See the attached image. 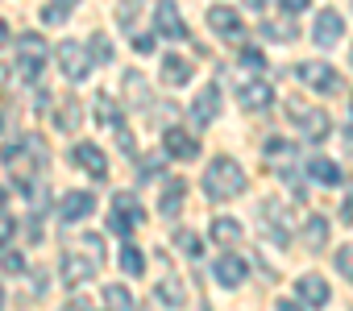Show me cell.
Segmentation results:
<instances>
[{"instance_id":"cell-1","label":"cell","mask_w":353,"mask_h":311,"mask_svg":"<svg viewBox=\"0 0 353 311\" xmlns=\"http://www.w3.org/2000/svg\"><path fill=\"white\" fill-rule=\"evenodd\" d=\"M204 195L212 200V204H225V200H237L241 191H245V171H241V162L237 158H229V153H221V158H212L208 162V171H204Z\"/></svg>"},{"instance_id":"cell-2","label":"cell","mask_w":353,"mask_h":311,"mask_svg":"<svg viewBox=\"0 0 353 311\" xmlns=\"http://www.w3.org/2000/svg\"><path fill=\"white\" fill-rule=\"evenodd\" d=\"M0 162H5L9 175L26 187V183H34V175L50 162V158H46V141H42V137H26L21 145H9L5 153H0Z\"/></svg>"},{"instance_id":"cell-3","label":"cell","mask_w":353,"mask_h":311,"mask_svg":"<svg viewBox=\"0 0 353 311\" xmlns=\"http://www.w3.org/2000/svg\"><path fill=\"white\" fill-rule=\"evenodd\" d=\"M287 116L295 120V129H299V137H303V141H324V137L332 133L328 112H324V108H316V104L291 100V104H287Z\"/></svg>"},{"instance_id":"cell-4","label":"cell","mask_w":353,"mask_h":311,"mask_svg":"<svg viewBox=\"0 0 353 311\" xmlns=\"http://www.w3.org/2000/svg\"><path fill=\"white\" fill-rule=\"evenodd\" d=\"M46 38L42 34H21L17 38V75L21 79H38L42 75V63H46Z\"/></svg>"},{"instance_id":"cell-5","label":"cell","mask_w":353,"mask_h":311,"mask_svg":"<svg viewBox=\"0 0 353 311\" xmlns=\"http://www.w3.org/2000/svg\"><path fill=\"white\" fill-rule=\"evenodd\" d=\"M299 83L303 87H312V92H320V96H336L341 87H345V79H341V71H332L328 63H299Z\"/></svg>"},{"instance_id":"cell-6","label":"cell","mask_w":353,"mask_h":311,"mask_svg":"<svg viewBox=\"0 0 353 311\" xmlns=\"http://www.w3.org/2000/svg\"><path fill=\"white\" fill-rule=\"evenodd\" d=\"M54 58H59V67H63V75H67L71 83H83V79H88V71H92L88 46H79V42H63V46L54 50Z\"/></svg>"},{"instance_id":"cell-7","label":"cell","mask_w":353,"mask_h":311,"mask_svg":"<svg viewBox=\"0 0 353 311\" xmlns=\"http://www.w3.org/2000/svg\"><path fill=\"white\" fill-rule=\"evenodd\" d=\"M208 30L216 38H225V42H241L245 38V25H241L237 9H229V5H212L208 9Z\"/></svg>"},{"instance_id":"cell-8","label":"cell","mask_w":353,"mask_h":311,"mask_svg":"<svg viewBox=\"0 0 353 311\" xmlns=\"http://www.w3.org/2000/svg\"><path fill=\"white\" fill-rule=\"evenodd\" d=\"M96 257L92 253H79V249H67L63 253V282L67 286H83V282H92L96 278Z\"/></svg>"},{"instance_id":"cell-9","label":"cell","mask_w":353,"mask_h":311,"mask_svg":"<svg viewBox=\"0 0 353 311\" xmlns=\"http://www.w3.org/2000/svg\"><path fill=\"white\" fill-rule=\"evenodd\" d=\"M154 299L162 303V307H183L188 303V286H183V278L170 270V261L162 257V278H158V286H154Z\"/></svg>"},{"instance_id":"cell-10","label":"cell","mask_w":353,"mask_h":311,"mask_svg":"<svg viewBox=\"0 0 353 311\" xmlns=\"http://www.w3.org/2000/svg\"><path fill=\"white\" fill-rule=\"evenodd\" d=\"M154 30H158L162 38H170V42H183V38H188V25H183L179 5H174V0H158V9H154Z\"/></svg>"},{"instance_id":"cell-11","label":"cell","mask_w":353,"mask_h":311,"mask_svg":"<svg viewBox=\"0 0 353 311\" xmlns=\"http://www.w3.org/2000/svg\"><path fill=\"white\" fill-rule=\"evenodd\" d=\"M71 162L83 171V175H92V179H108V158H104V149L100 145H92V141H79L75 145V153H71Z\"/></svg>"},{"instance_id":"cell-12","label":"cell","mask_w":353,"mask_h":311,"mask_svg":"<svg viewBox=\"0 0 353 311\" xmlns=\"http://www.w3.org/2000/svg\"><path fill=\"white\" fill-rule=\"evenodd\" d=\"M237 104H241L245 112H266V108L274 104V87L262 83V79H245V83L237 87Z\"/></svg>"},{"instance_id":"cell-13","label":"cell","mask_w":353,"mask_h":311,"mask_svg":"<svg viewBox=\"0 0 353 311\" xmlns=\"http://www.w3.org/2000/svg\"><path fill=\"white\" fill-rule=\"evenodd\" d=\"M162 149H166V158H179V162H188V158H196V153H200V141L188 133V129H166L162 133Z\"/></svg>"},{"instance_id":"cell-14","label":"cell","mask_w":353,"mask_h":311,"mask_svg":"<svg viewBox=\"0 0 353 311\" xmlns=\"http://www.w3.org/2000/svg\"><path fill=\"white\" fill-rule=\"evenodd\" d=\"M341 38H345V21H341V13L324 9V13L316 17V25H312V42H316L320 50H328V46H336Z\"/></svg>"},{"instance_id":"cell-15","label":"cell","mask_w":353,"mask_h":311,"mask_svg":"<svg viewBox=\"0 0 353 311\" xmlns=\"http://www.w3.org/2000/svg\"><path fill=\"white\" fill-rule=\"evenodd\" d=\"M221 104H225V100H221V87H216V83L200 87L196 100H192V120H196V125H212V120L221 116Z\"/></svg>"},{"instance_id":"cell-16","label":"cell","mask_w":353,"mask_h":311,"mask_svg":"<svg viewBox=\"0 0 353 311\" xmlns=\"http://www.w3.org/2000/svg\"><path fill=\"white\" fill-rule=\"evenodd\" d=\"M92 212H96V195H92V191H67V195L59 200V216H63V224L88 220Z\"/></svg>"},{"instance_id":"cell-17","label":"cell","mask_w":353,"mask_h":311,"mask_svg":"<svg viewBox=\"0 0 353 311\" xmlns=\"http://www.w3.org/2000/svg\"><path fill=\"white\" fill-rule=\"evenodd\" d=\"M183 200H188V183L183 179H166L162 183V191H158V212H162V220H174L183 212Z\"/></svg>"},{"instance_id":"cell-18","label":"cell","mask_w":353,"mask_h":311,"mask_svg":"<svg viewBox=\"0 0 353 311\" xmlns=\"http://www.w3.org/2000/svg\"><path fill=\"white\" fill-rule=\"evenodd\" d=\"M196 75V63L188 54H162V87H183Z\"/></svg>"},{"instance_id":"cell-19","label":"cell","mask_w":353,"mask_h":311,"mask_svg":"<svg viewBox=\"0 0 353 311\" xmlns=\"http://www.w3.org/2000/svg\"><path fill=\"white\" fill-rule=\"evenodd\" d=\"M295 294H299L303 307H328V282L320 274H303L295 282Z\"/></svg>"},{"instance_id":"cell-20","label":"cell","mask_w":353,"mask_h":311,"mask_svg":"<svg viewBox=\"0 0 353 311\" xmlns=\"http://www.w3.org/2000/svg\"><path fill=\"white\" fill-rule=\"evenodd\" d=\"M328 233H332V228H328V216H307L299 237H303V245H307L312 253H324V249H328Z\"/></svg>"},{"instance_id":"cell-21","label":"cell","mask_w":353,"mask_h":311,"mask_svg":"<svg viewBox=\"0 0 353 311\" xmlns=\"http://www.w3.org/2000/svg\"><path fill=\"white\" fill-rule=\"evenodd\" d=\"M262 216H266L274 241H287V237H291V212H287L279 200H266V204H262Z\"/></svg>"},{"instance_id":"cell-22","label":"cell","mask_w":353,"mask_h":311,"mask_svg":"<svg viewBox=\"0 0 353 311\" xmlns=\"http://www.w3.org/2000/svg\"><path fill=\"white\" fill-rule=\"evenodd\" d=\"M245 274H250V266H245L237 253H225V257L216 261V282H221V286H241Z\"/></svg>"},{"instance_id":"cell-23","label":"cell","mask_w":353,"mask_h":311,"mask_svg":"<svg viewBox=\"0 0 353 311\" xmlns=\"http://www.w3.org/2000/svg\"><path fill=\"white\" fill-rule=\"evenodd\" d=\"M112 216H117V220H129V224H141V220H145L137 195H129V191H117V195H112Z\"/></svg>"},{"instance_id":"cell-24","label":"cell","mask_w":353,"mask_h":311,"mask_svg":"<svg viewBox=\"0 0 353 311\" xmlns=\"http://www.w3.org/2000/svg\"><path fill=\"white\" fill-rule=\"evenodd\" d=\"M241 237H245L241 220H233V216H216V220H212V241H216V245L229 249V245H237Z\"/></svg>"},{"instance_id":"cell-25","label":"cell","mask_w":353,"mask_h":311,"mask_svg":"<svg viewBox=\"0 0 353 311\" xmlns=\"http://www.w3.org/2000/svg\"><path fill=\"white\" fill-rule=\"evenodd\" d=\"M307 175H312L320 187H336V183H341V167H336L332 158H320V153L307 162Z\"/></svg>"},{"instance_id":"cell-26","label":"cell","mask_w":353,"mask_h":311,"mask_svg":"<svg viewBox=\"0 0 353 311\" xmlns=\"http://www.w3.org/2000/svg\"><path fill=\"white\" fill-rule=\"evenodd\" d=\"M92 112H96V120H100V125H108V129H117V125H121V108H117V100H112L108 92H96Z\"/></svg>"},{"instance_id":"cell-27","label":"cell","mask_w":353,"mask_h":311,"mask_svg":"<svg viewBox=\"0 0 353 311\" xmlns=\"http://www.w3.org/2000/svg\"><path fill=\"white\" fill-rule=\"evenodd\" d=\"M262 38H266V42H295L299 30H295V21L279 17V21H262Z\"/></svg>"},{"instance_id":"cell-28","label":"cell","mask_w":353,"mask_h":311,"mask_svg":"<svg viewBox=\"0 0 353 311\" xmlns=\"http://www.w3.org/2000/svg\"><path fill=\"white\" fill-rule=\"evenodd\" d=\"M117 261H121V270H125L129 278H141V274H145V253H141L137 245H129V241H125V249H121Z\"/></svg>"},{"instance_id":"cell-29","label":"cell","mask_w":353,"mask_h":311,"mask_svg":"<svg viewBox=\"0 0 353 311\" xmlns=\"http://www.w3.org/2000/svg\"><path fill=\"white\" fill-rule=\"evenodd\" d=\"M54 129H63V133H75L79 129V104L75 100H63L54 108Z\"/></svg>"},{"instance_id":"cell-30","label":"cell","mask_w":353,"mask_h":311,"mask_svg":"<svg viewBox=\"0 0 353 311\" xmlns=\"http://www.w3.org/2000/svg\"><path fill=\"white\" fill-rule=\"evenodd\" d=\"M104 307L108 311H137V303H133V294L125 290V286H104Z\"/></svg>"},{"instance_id":"cell-31","label":"cell","mask_w":353,"mask_h":311,"mask_svg":"<svg viewBox=\"0 0 353 311\" xmlns=\"http://www.w3.org/2000/svg\"><path fill=\"white\" fill-rule=\"evenodd\" d=\"M75 5H79V0H50V5L42 9V21H46V25H63Z\"/></svg>"},{"instance_id":"cell-32","label":"cell","mask_w":353,"mask_h":311,"mask_svg":"<svg viewBox=\"0 0 353 311\" xmlns=\"http://www.w3.org/2000/svg\"><path fill=\"white\" fill-rule=\"evenodd\" d=\"M88 58H92V63H112V42H108V34H92V38H88Z\"/></svg>"},{"instance_id":"cell-33","label":"cell","mask_w":353,"mask_h":311,"mask_svg":"<svg viewBox=\"0 0 353 311\" xmlns=\"http://www.w3.org/2000/svg\"><path fill=\"white\" fill-rule=\"evenodd\" d=\"M125 96H129L133 104H145V100H150V92H145V75H141V71H125Z\"/></svg>"},{"instance_id":"cell-34","label":"cell","mask_w":353,"mask_h":311,"mask_svg":"<svg viewBox=\"0 0 353 311\" xmlns=\"http://www.w3.org/2000/svg\"><path fill=\"white\" fill-rule=\"evenodd\" d=\"M174 245H179V249H183V253H188L192 261H196V257L204 253V241H200L196 233H188V228H179V233H174Z\"/></svg>"},{"instance_id":"cell-35","label":"cell","mask_w":353,"mask_h":311,"mask_svg":"<svg viewBox=\"0 0 353 311\" xmlns=\"http://www.w3.org/2000/svg\"><path fill=\"white\" fill-rule=\"evenodd\" d=\"M0 266H5V274H26V270H30V261H26L21 253H13V249H5V257H0Z\"/></svg>"},{"instance_id":"cell-36","label":"cell","mask_w":353,"mask_h":311,"mask_svg":"<svg viewBox=\"0 0 353 311\" xmlns=\"http://www.w3.org/2000/svg\"><path fill=\"white\" fill-rule=\"evenodd\" d=\"M241 67L254 71V75H262V71H266V54H262V50H241Z\"/></svg>"},{"instance_id":"cell-37","label":"cell","mask_w":353,"mask_h":311,"mask_svg":"<svg viewBox=\"0 0 353 311\" xmlns=\"http://www.w3.org/2000/svg\"><path fill=\"white\" fill-rule=\"evenodd\" d=\"M137 9H141V0H121V5H117V17H121V25H125V30L133 25V17H137Z\"/></svg>"},{"instance_id":"cell-38","label":"cell","mask_w":353,"mask_h":311,"mask_svg":"<svg viewBox=\"0 0 353 311\" xmlns=\"http://www.w3.org/2000/svg\"><path fill=\"white\" fill-rule=\"evenodd\" d=\"M117 145L125 149V158H137V137L129 129H121V125H117Z\"/></svg>"},{"instance_id":"cell-39","label":"cell","mask_w":353,"mask_h":311,"mask_svg":"<svg viewBox=\"0 0 353 311\" xmlns=\"http://www.w3.org/2000/svg\"><path fill=\"white\" fill-rule=\"evenodd\" d=\"M336 270L353 282V245H345V249H336Z\"/></svg>"},{"instance_id":"cell-40","label":"cell","mask_w":353,"mask_h":311,"mask_svg":"<svg viewBox=\"0 0 353 311\" xmlns=\"http://www.w3.org/2000/svg\"><path fill=\"white\" fill-rule=\"evenodd\" d=\"M13 233H17V220H13L9 212H0V245H9V241H13Z\"/></svg>"},{"instance_id":"cell-41","label":"cell","mask_w":353,"mask_h":311,"mask_svg":"<svg viewBox=\"0 0 353 311\" xmlns=\"http://www.w3.org/2000/svg\"><path fill=\"white\" fill-rule=\"evenodd\" d=\"M79 245H83V249H88V253H92L96 261H104V241H100V237H92V233H88V237H83Z\"/></svg>"},{"instance_id":"cell-42","label":"cell","mask_w":353,"mask_h":311,"mask_svg":"<svg viewBox=\"0 0 353 311\" xmlns=\"http://www.w3.org/2000/svg\"><path fill=\"white\" fill-rule=\"evenodd\" d=\"M162 162H166V153H158V158H145V162H141V175H145V179H150V175H158V167H162Z\"/></svg>"},{"instance_id":"cell-43","label":"cell","mask_w":353,"mask_h":311,"mask_svg":"<svg viewBox=\"0 0 353 311\" xmlns=\"http://www.w3.org/2000/svg\"><path fill=\"white\" fill-rule=\"evenodd\" d=\"M133 46H137V54H150V50H154V38H150V34H137Z\"/></svg>"},{"instance_id":"cell-44","label":"cell","mask_w":353,"mask_h":311,"mask_svg":"<svg viewBox=\"0 0 353 311\" xmlns=\"http://www.w3.org/2000/svg\"><path fill=\"white\" fill-rule=\"evenodd\" d=\"M108 228H112V233H121V237H129L137 224H129V220H117V216H112V220H108Z\"/></svg>"},{"instance_id":"cell-45","label":"cell","mask_w":353,"mask_h":311,"mask_svg":"<svg viewBox=\"0 0 353 311\" xmlns=\"http://www.w3.org/2000/svg\"><path fill=\"white\" fill-rule=\"evenodd\" d=\"M307 5H312V0H283V9H287V13H303Z\"/></svg>"},{"instance_id":"cell-46","label":"cell","mask_w":353,"mask_h":311,"mask_svg":"<svg viewBox=\"0 0 353 311\" xmlns=\"http://www.w3.org/2000/svg\"><path fill=\"white\" fill-rule=\"evenodd\" d=\"M274 311H303V307H295L291 299H279V303H274Z\"/></svg>"},{"instance_id":"cell-47","label":"cell","mask_w":353,"mask_h":311,"mask_svg":"<svg viewBox=\"0 0 353 311\" xmlns=\"http://www.w3.org/2000/svg\"><path fill=\"white\" fill-rule=\"evenodd\" d=\"M9 38H13V30H9V21H0V46H5Z\"/></svg>"},{"instance_id":"cell-48","label":"cell","mask_w":353,"mask_h":311,"mask_svg":"<svg viewBox=\"0 0 353 311\" xmlns=\"http://www.w3.org/2000/svg\"><path fill=\"white\" fill-rule=\"evenodd\" d=\"M245 9H254V13H262V9H266V0H245Z\"/></svg>"},{"instance_id":"cell-49","label":"cell","mask_w":353,"mask_h":311,"mask_svg":"<svg viewBox=\"0 0 353 311\" xmlns=\"http://www.w3.org/2000/svg\"><path fill=\"white\" fill-rule=\"evenodd\" d=\"M67 311H83V303H71V307H67Z\"/></svg>"},{"instance_id":"cell-50","label":"cell","mask_w":353,"mask_h":311,"mask_svg":"<svg viewBox=\"0 0 353 311\" xmlns=\"http://www.w3.org/2000/svg\"><path fill=\"white\" fill-rule=\"evenodd\" d=\"M0 208H5V191H0Z\"/></svg>"},{"instance_id":"cell-51","label":"cell","mask_w":353,"mask_h":311,"mask_svg":"<svg viewBox=\"0 0 353 311\" xmlns=\"http://www.w3.org/2000/svg\"><path fill=\"white\" fill-rule=\"evenodd\" d=\"M0 307H5V290H0Z\"/></svg>"},{"instance_id":"cell-52","label":"cell","mask_w":353,"mask_h":311,"mask_svg":"<svg viewBox=\"0 0 353 311\" xmlns=\"http://www.w3.org/2000/svg\"><path fill=\"white\" fill-rule=\"evenodd\" d=\"M349 63H353V50H349Z\"/></svg>"},{"instance_id":"cell-53","label":"cell","mask_w":353,"mask_h":311,"mask_svg":"<svg viewBox=\"0 0 353 311\" xmlns=\"http://www.w3.org/2000/svg\"><path fill=\"white\" fill-rule=\"evenodd\" d=\"M0 129H5V120H0Z\"/></svg>"},{"instance_id":"cell-54","label":"cell","mask_w":353,"mask_h":311,"mask_svg":"<svg viewBox=\"0 0 353 311\" xmlns=\"http://www.w3.org/2000/svg\"><path fill=\"white\" fill-rule=\"evenodd\" d=\"M349 108H353V100H349Z\"/></svg>"}]
</instances>
